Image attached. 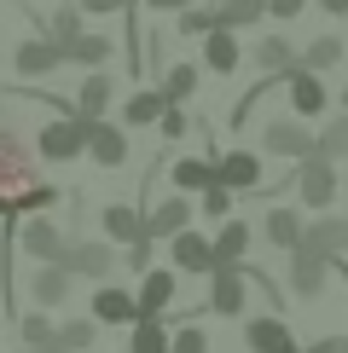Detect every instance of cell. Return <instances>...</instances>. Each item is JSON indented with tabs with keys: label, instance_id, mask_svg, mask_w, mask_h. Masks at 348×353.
I'll return each mask as SVG.
<instances>
[{
	"label": "cell",
	"instance_id": "6da1fadb",
	"mask_svg": "<svg viewBox=\"0 0 348 353\" xmlns=\"http://www.w3.org/2000/svg\"><path fill=\"white\" fill-rule=\"evenodd\" d=\"M35 185V151L23 145V134L0 128V220H18Z\"/></svg>",
	"mask_w": 348,
	"mask_h": 353
},
{
	"label": "cell",
	"instance_id": "7a4b0ae2",
	"mask_svg": "<svg viewBox=\"0 0 348 353\" xmlns=\"http://www.w3.org/2000/svg\"><path fill=\"white\" fill-rule=\"evenodd\" d=\"M87 134H93V116L64 110V122H47L35 134V151L47 157V163H76V157L87 151Z\"/></svg>",
	"mask_w": 348,
	"mask_h": 353
},
{
	"label": "cell",
	"instance_id": "3957f363",
	"mask_svg": "<svg viewBox=\"0 0 348 353\" xmlns=\"http://www.w3.org/2000/svg\"><path fill=\"white\" fill-rule=\"evenodd\" d=\"M244 284H250V267H244V261H215V272H209V301H203V313L238 319V313H244Z\"/></svg>",
	"mask_w": 348,
	"mask_h": 353
},
{
	"label": "cell",
	"instance_id": "277c9868",
	"mask_svg": "<svg viewBox=\"0 0 348 353\" xmlns=\"http://www.w3.org/2000/svg\"><path fill=\"white\" fill-rule=\"evenodd\" d=\"M325 284H331V255H319V249L296 243V249H290V296L319 301V296H325Z\"/></svg>",
	"mask_w": 348,
	"mask_h": 353
},
{
	"label": "cell",
	"instance_id": "5b68a950",
	"mask_svg": "<svg viewBox=\"0 0 348 353\" xmlns=\"http://www.w3.org/2000/svg\"><path fill=\"white\" fill-rule=\"evenodd\" d=\"M296 197L308 203V209H331V197H337V163L331 157H302V168H296Z\"/></svg>",
	"mask_w": 348,
	"mask_h": 353
},
{
	"label": "cell",
	"instance_id": "8992f818",
	"mask_svg": "<svg viewBox=\"0 0 348 353\" xmlns=\"http://www.w3.org/2000/svg\"><path fill=\"white\" fill-rule=\"evenodd\" d=\"M261 151H267V157H290V163H302V157H313V128L302 122V116L267 122V128H261Z\"/></svg>",
	"mask_w": 348,
	"mask_h": 353
},
{
	"label": "cell",
	"instance_id": "52a82bcc",
	"mask_svg": "<svg viewBox=\"0 0 348 353\" xmlns=\"http://www.w3.org/2000/svg\"><path fill=\"white\" fill-rule=\"evenodd\" d=\"M58 267H70L76 278H93V284H105V278L116 272V255H110V243H70L64 238V249H58Z\"/></svg>",
	"mask_w": 348,
	"mask_h": 353
},
{
	"label": "cell",
	"instance_id": "ba28073f",
	"mask_svg": "<svg viewBox=\"0 0 348 353\" xmlns=\"http://www.w3.org/2000/svg\"><path fill=\"white\" fill-rule=\"evenodd\" d=\"M192 214H197V209L186 203V191H168V197L157 203L151 214H145V238H151V243H168L174 232H186V226H192Z\"/></svg>",
	"mask_w": 348,
	"mask_h": 353
},
{
	"label": "cell",
	"instance_id": "9c48e42d",
	"mask_svg": "<svg viewBox=\"0 0 348 353\" xmlns=\"http://www.w3.org/2000/svg\"><path fill=\"white\" fill-rule=\"evenodd\" d=\"M58 64H64V52L52 47V35H29V41H18V52H12V70H18L23 81H35V76H52Z\"/></svg>",
	"mask_w": 348,
	"mask_h": 353
},
{
	"label": "cell",
	"instance_id": "30bf717a",
	"mask_svg": "<svg viewBox=\"0 0 348 353\" xmlns=\"http://www.w3.org/2000/svg\"><path fill=\"white\" fill-rule=\"evenodd\" d=\"M70 284H76V272L58 267V261H35V272H29V296H35V307H64Z\"/></svg>",
	"mask_w": 348,
	"mask_h": 353
},
{
	"label": "cell",
	"instance_id": "8fae6325",
	"mask_svg": "<svg viewBox=\"0 0 348 353\" xmlns=\"http://www.w3.org/2000/svg\"><path fill=\"white\" fill-rule=\"evenodd\" d=\"M244 342H250V353H302L296 347V336H290V325L279 313H261L244 325Z\"/></svg>",
	"mask_w": 348,
	"mask_h": 353
},
{
	"label": "cell",
	"instance_id": "7c38bea8",
	"mask_svg": "<svg viewBox=\"0 0 348 353\" xmlns=\"http://www.w3.org/2000/svg\"><path fill=\"white\" fill-rule=\"evenodd\" d=\"M87 157H93L99 168H122V163H128V128L105 122V116H93V134H87Z\"/></svg>",
	"mask_w": 348,
	"mask_h": 353
},
{
	"label": "cell",
	"instance_id": "4fadbf2b",
	"mask_svg": "<svg viewBox=\"0 0 348 353\" xmlns=\"http://www.w3.org/2000/svg\"><path fill=\"white\" fill-rule=\"evenodd\" d=\"M168 261L180 272H215V238H197L192 226L168 238Z\"/></svg>",
	"mask_w": 348,
	"mask_h": 353
},
{
	"label": "cell",
	"instance_id": "5bb4252c",
	"mask_svg": "<svg viewBox=\"0 0 348 353\" xmlns=\"http://www.w3.org/2000/svg\"><path fill=\"white\" fill-rule=\"evenodd\" d=\"M18 249H23V261H58L64 232H58L47 214H35V220H23V226H18Z\"/></svg>",
	"mask_w": 348,
	"mask_h": 353
},
{
	"label": "cell",
	"instance_id": "9a60e30c",
	"mask_svg": "<svg viewBox=\"0 0 348 353\" xmlns=\"http://www.w3.org/2000/svg\"><path fill=\"white\" fill-rule=\"evenodd\" d=\"M319 110H325V81H319V70L296 64V70H290V116H302V122H313Z\"/></svg>",
	"mask_w": 348,
	"mask_h": 353
},
{
	"label": "cell",
	"instance_id": "2e32d148",
	"mask_svg": "<svg viewBox=\"0 0 348 353\" xmlns=\"http://www.w3.org/2000/svg\"><path fill=\"white\" fill-rule=\"evenodd\" d=\"M302 243L319 249V255H348V214H325L319 209L308 220V232H302Z\"/></svg>",
	"mask_w": 348,
	"mask_h": 353
},
{
	"label": "cell",
	"instance_id": "e0dca14e",
	"mask_svg": "<svg viewBox=\"0 0 348 353\" xmlns=\"http://www.w3.org/2000/svg\"><path fill=\"white\" fill-rule=\"evenodd\" d=\"M93 319H99V325H134V319H139V296H128V290H116L110 284V278H105V284H99V296H93Z\"/></svg>",
	"mask_w": 348,
	"mask_h": 353
},
{
	"label": "cell",
	"instance_id": "ac0fdd59",
	"mask_svg": "<svg viewBox=\"0 0 348 353\" xmlns=\"http://www.w3.org/2000/svg\"><path fill=\"white\" fill-rule=\"evenodd\" d=\"M215 180L232 185V191H255V185H261V157H255V151H226V157H215Z\"/></svg>",
	"mask_w": 348,
	"mask_h": 353
},
{
	"label": "cell",
	"instance_id": "d6986e66",
	"mask_svg": "<svg viewBox=\"0 0 348 353\" xmlns=\"http://www.w3.org/2000/svg\"><path fill=\"white\" fill-rule=\"evenodd\" d=\"M99 226H105L110 243H134V238H145V209H134V203H105L99 209Z\"/></svg>",
	"mask_w": 348,
	"mask_h": 353
},
{
	"label": "cell",
	"instance_id": "ffe728a7",
	"mask_svg": "<svg viewBox=\"0 0 348 353\" xmlns=\"http://www.w3.org/2000/svg\"><path fill=\"white\" fill-rule=\"evenodd\" d=\"M128 353H174L168 319L163 313H157V319H134V325H128Z\"/></svg>",
	"mask_w": 348,
	"mask_h": 353
},
{
	"label": "cell",
	"instance_id": "44dd1931",
	"mask_svg": "<svg viewBox=\"0 0 348 353\" xmlns=\"http://www.w3.org/2000/svg\"><path fill=\"white\" fill-rule=\"evenodd\" d=\"M302 232H308V220H302L296 209H267V220H261V238H267L273 249H284V255L302 243Z\"/></svg>",
	"mask_w": 348,
	"mask_h": 353
},
{
	"label": "cell",
	"instance_id": "7402d4cb",
	"mask_svg": "<svg viewBox=\"0 0 348 353\" xmlns=\"http://www.w3.org/2000/svg\"><path fill=\"white\" fill-rule=\"evenodd\" d=\"M238 35H232V29H221V23H215L209 29V35H203V64H209L215 70V76H232V70H238Z\"/></svg>",
	"mask_w": 348,
	"mask_h": 353
},
{
	"label": "cell",
	"instance_id": "603a6c76",
	"mask_svg": "<svg viewBox=\"0 0 348 353\" xmlns=\"http://www.w3.org/2000/svg\"><path fill=\"white\" fill-rule=\"evenodd\" d=\"M110 99H116V81L105 76V64L87 70V76H81V93H76V110H81V116H105Z\"/></svg>",
	"mask_w": 348,
	"mask_h": 353
},
{
	"label": "cell",
	"instance_id": "cb8c5ba5",
	"mask_svg": "<svg viewBox=\"0 0 348 353\" xmlns=\"http://www.w3.org/2000/svg\"><path fill=\"white\" fill-rule=\"evenodd\" d=\"M255 243L250 220H221V232H215V261H244Z\"/></svg>",
	"mask_w": 348,
	"mask_h": 353
},
{
	"label": "cell",
	"instance_id": "d4e9b609",
	"mask_svg": "<svg viewBox=\"0 0 348 353\" xmlns=\"http://www.w3.org/2000/svg\"><path fill=\"white\" fill-rule=\"evenodd\" d=\"M215 23L221 29H250V23H261L267 18V0H215Z\"/></svg>",
	"mask_w": 348,
	"mask_h": 353
},
{
	"label": "cell",
	"instance_id": "484cf974",
	"mask_svg": "<svg viewBox=\"0 0 348 353\" xmlns=\"http://www.w3.org/2000/svg\"><path fill=\"white\" fill-rule=\"evenodd\" d=\"M41 35H52V47L64 52V64H70V47L81 41V6H58V12H52V23L41 29Z\"/></svg>",
	"mask_w": 348,
	"mask_h": 353
},
{
	"label": "cell",
	"instance_id": "4316f807",
	"mask_svg": "<svg viewBox=\"0 0 348 353\" xmlns=\"http://www.w3.org/2000/svg\"><path fill=\"white\" fill-rule=\"evenodd\" d=\"M168 301H174V272H145V284H139V319H157Z\"/></svg>",
	"mask_w": 348,
	"mask_h": 353
},
{
	"label": "cell",
	"instance_id": "83f0119b",
	"mask_svg": "<svg viewBox=\"0 0 348 353\" xmlns=\"http://www.w3.org/2000/svg\"><path fill=\"white\" fill-rule=\"evenodd\" d=\"M215 185V157H180L174 163V191H203Z\"/></svg>",
	"mask_w": 348,
	"mask_h": 353
},
{
	"label": "cell",
	"instance_id": "f1b7e54d",
	"mask_svg": "<svg viewBox=\"0 0 348 353\" xmlns=\"http://www.w3.org/2000/svg\"><path fill=\"white\" fill-rule=\"evenodd\" d=\"M163 105H168L163 87H145V93H134V99L122 105V122H128V128H145V122H157V116H163Z\"/></svg>",
	"mask_w": 348,
	"mask_h": 353
},
{
	"label": "cell",
	"instance_id": "f546056e",
	"mask_svg": "<svg viewBox=\"0 0 348 353\" xmlns=\"http://www.w3.org/2000/svg\"><path fill=\"white\" fill-rule=\"evenodd\" d=\"M110 52H116V41H110V35H81L76 47H70V64L99 70V64H110Z\"/></svg>",
	"mask_w": 348,
	"mask_h": 353
},
{
	"label": "cell",
	"instance_id": "4dcf8cb0",
	"mask_svg": "<svg viewBox=\"0 0 348 353\" xmlns=\"http://www.w3.org/2000/svg\"><path fill=\"white\" fill-rule=\"evenodd\" d=\"M99 342V319H64V325H58V347L64 353H87Z\"/></svg>",
	"mask_w": 348,
	"mask_h": 353
},
{
	"label": "cell",
	"instance_id": "1f68e13d",
	"mask_svg": "<svg viewBox=\"0 0 348 353\" xmlns=\"http://www.w3.org/2000/svg\"><path fill=\"white\" fill-rule=\"evenodd\" d=\"M157 87H163V99H168V105H180V99H192V87H197V64H168V70H163V81H157Z\"/></svg>",
	"mask_w": 348,
	"mask_h": 353
},
{
	"label": "cell",
	"instance_id": "d6a6232c",
	"mask_svg": "<svg viewBox=\"0 0 348 353\" xmlns=\"http://www.w3.org/2000/svg\"><path fill=\"white\" fill-rule=\"evenodd\" d=\"M18 336H23V347H52V342H58V325L35 307V313H23V319H18Z\"/></svg>",
	"mask_w": 348,
	"mask_h": 353
},
{
	"label": "cell",
	"instance_id": "836d02e7",
	"mask_svg": "<svg viewBox=\"0 0 348 353\" xmlns=\"http://www.w3.org/2000/svg\"><path fill=\"white\" fill-rule=\"evenodd\" d=\"M302 64H308V70H319V76H325V70H337V64H342V41H337V35H319V41H308Z\"/></svg>",
	"mask_w": 348,
	"mask_h": 353
},
{
	"label": "cell",
	"instance_id": "e575fe53",
	"mask_svg": "<svg viewBox=\"0 0 348 353\" xmlns=\"http://www.w3.org/2000/svg\"><path fill=\"white\" fill-rule=\"evenodd\" d=\"M255 64H261V70H290V64H296V52H290V41H284V35H261Z\"/></svg>",
	"mask_w": 348,
	"mask_h": 353
},
{
	"label": "cell",
	"instance_id": "d590c367",
	"mask_svg": "<svg viewBox=\"0 0 348 353\" xmlns=\"http://www.w3.org/2000/svg\"><path fill=\"white\" fill-rule=\"evenodd\" d=\"M313 151H319V157H331V163H342V157H348V116H342V122H331L325 134L313 139Z\"/></svg>",
	"mask_w": 348,
	"mask_h": 353
},
{
	"label": "cell",
	"instance_id": "8d00e7d4",
	"mask_svg": "<svg viewBox=\"0 0 348 353\" xmlns=\"http://www.w3.org/2000/svg\"><path fill=\"white\" fill-rule=\"evenodd\" d=\"M209 29H215V12H197V6L174 12V35H209Z\"/></svg>",
	"mask_w": 348,
	"mask_h": 353
},
{
	"label": "cell",
	"instance_id": "74e56055",
	"mask_svg": "<svg viewBox=\"0 0 348 353\" xmlns=\"http://www.w3.org/2000/svg\"><path fill=\"white\" fill-rule=\"evenodd\" d=\"M203 214H215V220H221V214H232V185H221V180H215V185H203Z\"/></svg>",
	"mask_w": 348,
	"mask_h": 353
},
{
	"label": "cell",
	"instance_id": "f35d334b",
	"mask_svg": "<svg viewBox=\"0 0 348 353\" xmlns=\"http://www.w3.org/2000/svg\"><path fill=\"white\" fill-rule=\"evenodd\" d=\"M174 353H209V336H203V325H180V330H174Z\"/></svg>",
	"mask_w": 348,
	"mask_h": 353
},
{
	"label": "cell",
	"instance_id": "ab89813d",
	"mask_svg": "<svg viewBox=\"0 0 348 353\" xmlns=\"http://www.w3.org/2000/svg\"><path fill=\"white\" fill-rule=\"evenodd\" d=\"M157 128H163V139H180L186 128H192V116H186L180 105H163V116H157Z\"/></svg>",
	"mask_w": 348,
	"mask_h": 353
},
{
	"label": "cell",
	"instance_id": "60d3db41",
	"mask_svg": "<svg viewBox=\"0 0 348 353\" xmlns=\"http://www.w3.org/2000/svg\"><path fill=\"white\" fill-rule=\"evenodd\" d=\"M128 272H151V238H134V243H128Z\"/></svg>",
	"mask_w": 348,
	"mask_h": 353
},
{
	"label": "cell",
	"instance_id": "b9f144b4",
	"mask_svg": "<svg viewBox=\"0 0 348 353\" xmlns=\"http://www.w3.org/2000/svg\"><path fill=\"white\" fill-rule=\"evenodd\" d=\"M110 12H128V0H81V18H110Z\"/></svg>",
	"mask_w": 348,
	"mask_h": 353
},
{
	"label": "cell",
	"instance_id": "7bdbcfd3",
	"mask_svg": "<svg viewBox=\"0 0 348 353\" xmlns=\"http://www.w3.org/2000/svg\"><path fill=\"white\" fill-rule=\"evenodd\" d=\"M52 203H58V191L52 185H35V191H29V203H23V214H41V209H52Z\"/></svg>",
	"mask_w": 348,
	"mask_h": 353
},
{
	"label": "cell",
	"instance_id": "ee69618b",
	"mask_svg": "<svg viewBox=\"0 0 348 353\" xmlns=\"http://www.w3.org/2000/svg\"><path fill=\"white\" fill-rule=\"evenodd\" d=\"M302 353H348V336H319V342L302 347Z\"/></svg>",
	"mask_w": 348,
	"mask_h": 353
},
{
	"label": "cell",
	"instance_id": "f6af8a7d",
	"mask_svg": "<svg viewBox=\"0 0 348 353\" xmlns=\"http://www.w3.org/2000/svg\"><path fill=\"white\" fill-rule=\"evenodd\" d=\"M302 6H308V0H267V12H273V18H296Z\"/></svg>",
	"mask_w": 348,
	"mask_h": 353
},
{
	"label": "cell",
	"instance_id": "bcb514c9",
	"mask_svg": "<svg viewBox=\"0 0 348 353\" xmlns=\"http://www.w3.org/2000/svg\"><path fill=\"white\" fill-rule=\"evenodd\" d=\"M139 6H151V12H168V18H174V12H180V6H192V0H139Z\"/></svg>",
	"mask_w": 348,
	"mask_h": 353
},
{
	"label": "cell",
	"instance_id": "7dc6e473",
	"mask_svg": "<svg viewBox=\"0 0 348 353\" xmlns=\"http://www.w3.org/2000/svg\"><path fill=\"white\" fill-rule=\"evenodd\" d=\"M319 6H325L331 18H348V0H319Z\"/></svg>",
	"mask_w": 348,
	"mask_h": 353
},
{
	"label": "cell",
	"instance_id": "c3c4849f",
	"mask_svg": "<svg viewBox=\"0 0 348 353\" xmlns=\"http://www.w3.org/2000/svg\"><path fill=\"white\" fill-rule=\"evenodd\" d=\"M342 110H348V87H342Z\"/></svg>",
	"mask_w": 348,
	"mask_h": 353
},
{
	"label": "cell",
	"instance_id": "681fc988",
	"mask_svg": "<svg viewBox=\"0 0 348 353\" xmlns=\"http://www.w3.org/2000/svg\"><path fill=\"white\" fill-rule=\"evenodd\" d=\"M23 353H41V347H23Z\"/></svg>",
	"mask_w": 348,
	"mask_h": 353
}]
</instances>
